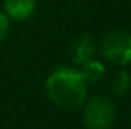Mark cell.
Returning <instances> with one entry per match:
<instances>
[{"mask_svg": "<svg viewBox=\"0 0 131 129\" xmlns=\"http://www.w3.org/2000/svg\"><path fill=\"white\" fill-rule=\"evenodd\" d=\"M46 93L57 106L76 109L85 102L87 82L79 70L73 67H58L46 81Z\"/></svg>", "mask_w": 131, "mask_h": 129, "instance_id": "obj_1", "label": "cell"}, {"mask_svg": "<svg viewBox=\"0 0 131 129\" xmlns=\"http://www.w3.org/2000/svg\"><path fill=\"white\" fill-rule=\"evenodd\" d=\"M95 53H96V46L92 36L82 33L79 36H76L70 46V58L76 65H84L85 62L95 59Z\"/></svg>", "mask_w": 131, "mask_h": 129, "instance_id": "obj_4", "label": "cell"}, {"mask_svg": "<svg viewBox=\"0 0 131 129\" xmlns=\"http://www.w3.org/2000/svg\"><path fill=\"white\" fill-rule=\"evenodd\" d=\"M105 61L114 65H127L131 62V33L127 31H111L105 33L99 46Z\"/></svg>", "mask_w": 131, "mask_h": 129, "instance_id": "obj_2", "label": "cell"}, {"mask_svg": "<svg viewBox=\"0 0 131 129\" xmlns=\"http://www.w3.org/2000/svg\"><path fill=\"white\" fill-rule=\"evenodd\" d=\"M111 94L116 97H125L131 91V74L125 70H117L110 79Z\"/></svg>", "mask_w": 131, "mask_h": 129, "instance_id": "obj_6", "label": "cell"}, {"mask_svg": "<svg viewBox=\"0 0 131 129\" xmlns=\"http://www.w3.org/2000/svg\"><path fill=\"white\" fill-rule=\"evenodd\" d=\"M9 32V18L5 15V12L0 11V43L6 38Z\"/></svg>", "mask_w": 131, "mask_h": 129, "instance_id": "obj_8", "label": "cell"}, {"mask_svg": "<svg viewBox=\"0 0 131 129\" xmlns=\"http://www.w3.org/2000/svg\"><path fill=\"white\" fill-rule=\"evenodd\" d=\"M81 74L84 78L85 82H90V84H95L99 82L102 78H104V73H105V65L102 62H99L96 59H92L89 62H85L84 65H81Z\"/></svg>", "mask_w": 131, "mask_h": 129, "instance_id": "obj_7", "label": "cell"}, {"mask_svg": "<svg viewBox=\"0 0 131 129\" xmlns=\"http://www.w3.org/2000/svg\"><path fill=\"white\" fill-rule=\"evenodd\" d=\"M35 0H5L3 3L5 15L14 21H25L31 18L35 12Z\"/></svg>", "mask_w": 131, "mask_h": 129, "instance_id": "obj_5", "label": "cell"}, {"mask_svg": "<svg viewBox=\"0 0 131 129\" xmlns=\"http://www.w3.org/2000/svg\"><path fill=\"white\" fill-rule=\"evenodd\" d=\"M84 125L87 129H110L114 123L116 111L113 103L102 96L90 97L84 102Z\"/></svg>", "mask_w": 131, "mask_h": 129, "instance_id": "obj_3", "label": "cell"}]
</instances>
